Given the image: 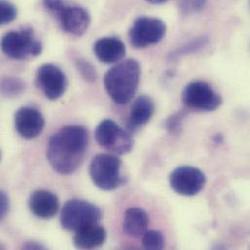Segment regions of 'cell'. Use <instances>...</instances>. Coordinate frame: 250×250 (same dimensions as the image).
<instances>
[{
    "instance_id": "cell-23",
    "label": "cell",
    "mask_w": 250,
    "mask_h": 250,
    "mask_svg": "<svg viewBox=\"0 0 250 250\" xmlns=\"http://www.w3.org/2000/svg\"><path fill=\"white\" fill-rule=\"evenodd\" d=\"M184 119V114L182 112H177L169 116L166 119L164 126L166 130H167L169 133H179L182 128V122Z\"/></svg>"
},
{
    "instance_id": "cell-14",
    "label": "cell",
    "mask_w": 250,
    "mask_h": 250,
    "mask_svg": "<svg viewBox=\"0 0 250 250\" xmlns=\"http://www.w3.org/2000/svg\"><path fill=\"white\" fill-rule=\"evenodd\" d=\"M97 58L104 63L112 64L121 62L125 58V44L117 37L100 38L94 45Z\"/></svg>"
},
{
    "instance_id": "cell-15",
    "label": "cell",
    "mask_w": 250,
    "mask_h": 250,
    "mask_svg": "<svg viewBox=\"0 0 250 250\" xmlns=\"http://www.w3.org/2000/svg\"><path fill=\"white\" fill-rule=\"evenodd\" d=\"M107 233L100 223L88 225L76 231L73 237L74 246L80 250H92L103 246Z\"/></svg>"
},
{
    "instance_id": "cell-21",
    "label": "cell",
    "mask_w": 250,
    "mask_h": 250,
    "mask_svg": "<svg viewBox=\"0 0 250 250\" xmlns=\"http://www.w3.org/2000/svg\"><path fill=\"white\" fill-rule=\"evenodd\" d=\"M208 0H179V10L182 15H192L202 11Z\"/></svg>"
},
{
    "instance_id": "cell-8",
    "label": "cell",
    "mask_w": 250,
    "mask_h": 250,
    "mask_svg": "<svg viewBox=\"0 0 250 250\" xmlns=\"http://www.w3.org/2000/svg\"><path fill=\"white\" fill-rule=\"evenodd\" d=\"M95 137L100 146L116 155L127 154L133 147L130 134L110 119H105L99 124Z\"/></svg>"
},
{
    "instance_id": "cell-4",
    "label": "cell",
    "mask_w": 250,
    "mask_h": 250,
    "mask_svg": "<svg viewBox=\"0 0 250 250\" xmlns=\"http://www.w3.org/2000/svg\"><path fill=\"white\" fill-rule=\"evenodd\" d=\"M122 161L116 155L99 154L90 165V175L94 184L101 190L113 191L125 183L121 174Z\"/></svg>"
},
{
    "instance_id": "cell-26",
    "label": "cell",
    "mask_w": 250,
    "mask_h": 250,
    "mask_svg": "<svg viewBox=\"0 0 250 250\" xmlns=\"http://www.w3.org/2000/svg\"><path fill=\"white\" fill-rule=\"evenodd\" d=\"M23 248L26 250H43V249H45L44 246H42L41 244H38L36 242H28L27 244L24 245Z\"/></svg>"
},
{
    "instance_id": "cell-17",
    "label": "cell",
    "mask_w": 250,
    "mask_h": 250,
    "mask_svg": "<svg viewBox=\"0 0 250 250\" xmlns=\"http://www.w3.org/2000/svg\"><path fill=\"white\" fill-rule=\"evenodd\" d=\"M149 226V216L140 208H130L125 212L123 219V231L130 238H140Z\"/></svg>"
},
{
    "instance_id": "cell-22",
    "label": "cell",
    "mask_w": 250,
    "mask_h": 250,
    "mask_svg": "<svg viewBox=\"0 0 250 250\" xmlns=\"http://www.w3.org/2000/svg\"><path fill=\"white\" fill-rule=\"evenodd\" d=\"M0 12H1V24L10 23L17 17L16 6L7 0H1Z\"/></svg>"
},
{
    "instance_id": "cell-27",
    "label": "cell",
    "mask_w": 250,
    "mask_h": 250,
    "mask_svg": "<svg viewBox=\"0 0 250 250\" xmlns=\"http://www.w3.org/2000/svg\"><path fill=\"white\" fill-rule=\"evenodd\" d=\"M145 1H147L149 3H152V4H163V3H165L168 0H145Z\"/></svg>"
},
{
    "instance_id": "cell-12",
    "label": "cell",
    "mask_w": 250,
    "mask_h": 250,
    "mask_svg": "<svg viewBox=\"0 0 250 250\" xmlns=\"http://www.w3.org/2000/svg\"><path fill=\"white\" fill-rule=\"evenodd\" d=\"M45 119L35 108L21 107L15 114V127L17 132L25 139L37 137L44 129Z\"/></svg>"
},
{
    "instance_id": "cell-13",
    "label": "cell",
    "mask_w": 250,
    "mask_h": 250,
    "mask_svg": "<svg viewBox=\"0 0 250 250\" xmlns=\"http://www.w3.org/2000/svg\"><path fill=\"white\" fill-rule=\"evenodd\" d=\"M28 206L30 211L40 219L53 218L60 208L58 197L47 190H37L29 198Z\"/></svg>"
},
{
    "instance_id": "cell-18",
    "label": "cell",
    "mask_w": 250,
    "mask_h": 250,
    "mask_svg": "<svg viewBox=\"0 0 250 250\" xmlns=\"http://www.w3.org/2000/svg\"><path fill=\"white\" fill-rule=\"evenodd\" d=\"M25 90V83L13 76L3 77L1 80V93L6 98H14L21 95Z\"/></svg>"
},
{
    "instance_id": "cell-2",
    "label": "cell",
    "mask_w": 250,
    "mask_h": 250,
    "mask_svg": "<svg viewBox=\"0 0 250 250\" xmlns=\"http://www.w3.org/2000/svg\"><path fill=\"white\" fill-rule=\"evenodd\" d=\"M139 80L140 65L137 61L128 59L110 68L104 82L109 97L118 104H125L134 97Z\"/></svg>"
},
{
    "instance_id": "cell-16",
    "label": "cell",
    "mask_w": 250,
    "mask_h": 250,
    "mask_svg": "<svg viewBox=\"0 0 250 250\" xmlns=\"http://www.w3.org/2000/svg\"><path fill=\"white\" fill-rule=\"evenodd\" d=\"M155 112V104L148 96L138 97L132 104L129 111L127 126L130 130H136L147 124Z\"/></svg>"
},
{
    "instance_id": "cell-7",
    "label": "cell",
    "mask_w": 250,
    "mask_h": 250,
    "mask_svg": "<svg viewBox=\"0 0 250 250\" xmlns=\"http://www.w3.org/2000/svg\"><path fill=\"white\" fill-rule=\"evenodd\" d=\"M182 102L192 110L211 112L220 107L222 99L207 82L193 81L184 88Z\"/></svg>"
},
{
    "instance_id": "cell-24",
    "label": "cell",
    "mask_w": 250,
    "mask_h": 250,
    "mask_svg": "<svg viewBox=\"0 0 250 250\" xmlns=\"http://www.w3.org/2000/svg\"><path fill=\"white\" fill-rule=\"evenodd\" d=\"M207 42H208V39L205 38V37L196 39V40L190 42L189 44H187V45L181 47L180 49L176 50V51L173 53V55H171V57L174 58V57H179V56H182V55H187V54L193 53V52H195V51H197V50H199V49L205 47L206 44H207Z\"/></svg>"
},
{
    "instance_id": "cell-3",
    "label": "cell",
    "mask_w": 250,
    "mask_h": 250,
    "mask_svg": "<svg viewBox=\"0 0 250 250\" xmlns=\"http://www.w3.org/2000/svg\"><path fill=\"white\" fill-rule=\"evenodd\" d=\"M46 10L56 17L62 29L74 36L85 34L91 24L89 12L81 6L65 0H44Z\"/></svg>"
},
{
    "instance_id": "cell-20",
    "label": "cell",
    "mask_w": 250,
    "mask_h": 250,
    "mask_svg": "<svg viewBox=\"0 0 250 250\" xmlns=\"http://www.w3.org/2000/svg\"><path fill=\"white\" fill-rule=\"evenodd\" d=\"M75 65L81 76L88 82L93 83L97 80L98 74L96 68L87 60L79 58L75 60Z\"/></svg>"
},
{
    "instance_id": "cell-1",
    "label": "cell",
    "mask_w": 250,
    "mask_h": 250,
    "mask_svg": "<svg viewBox=\"0 0 250 250\" xmlns=\"http://www.w3.org/2000/svg\"><path fill=\"white\" fill-rule=\"evenodd\" d=\"M88 146L89 132L84 126L66 125L50 137L47 158L56 172L71 174L82 164Z\"/></svg>"
},
{
    "instance_id": "cell-9",
    "label": "cell",
    "mask_w": 250,
    "mask_h": 250,
    "mask_svg": "<svg viewBox=\"0 0 250 250\" xmlns=\"http://www.w3.org/2000/svg\"><path fill=\"white\" fill-rule=\"evenodd\" d=\"M166 30V24L162 20L147 16L139 17L129 29L130 44L136 49L153 46L164 38Z\"/></svg>"
},
{
    "instance_id": "cell-11",
    "label": "cell",
    "mask_w": 250,
    "mask_h": 250,
    "mask_svg": "<svg viewBox=\"0 0 250 250\" xmlns=\"http://www.w3.org/2000/svg\"><path fill=\"white\" fill-rule=\"evenodd\" d=\"M35 81L37 88L51 101L62 98L68 86L64 72L60 67L51 63L43 64L38 68Z\"/></svg>"
},
{
    "instance_id": "cell-10",
    "label": "cell",
    "mask_w": 250,
    "mask_h": 250,
    "mask_svg": "<svg viewBox=\"0 0 250 250\" xmlns=\"http://www.w3.org/2000/svg\"><path fill=\"white\" fill-rule=\"evenodd\" d=\"M207 177L198 167L192 166H181L175 168L170 176L169 183L172 190L184 197L198 195L205 187Z\"/></svg>"
},
{
    "instance_id": "cell-25",
    "label": "cell",
    "mask_w": 250,
    "mask_h": 250,
    "mask_svg": "<svg viewBox=\"0 0 250 250\" xmlns=\"http://www.w3.org/2000/svg\"><path fill=\"white\" fill-rule=\"evenodd\" d=\"M9 208H10L9 198L6 193L1 192V194H0V216L2 219L7 215Z\"/></svg>"
},
{
    "instance_id": "cell-5",
    "label": "cell",
    "mask_w": 250,
    "mask_h": 250,
    "mask_svg": "<svg viewBox=\"0 0 250 250\" xmlns=\"http://www.w3.org/2000/svg\"><path fill=\"white\" fill-rule=\"evenodd\" d=\"M102 217V210L96 205L88 201L73 199L63 206L61 212V224L63 229L75 233L83 227L99 223Z\"/></svg>"
},
{
    "instance_id": "cell-6",
    "label": "cell",
    "mask_w": 250,
    "mask_h": 250,
    "mask_svg": "<svg viewBox=\"0 0 250 250\" xmlns=\"http://www.w3.org/2000/svg\"><path fill=\"white\" fill-rule=\"evenodd\" d=\"M1 48L6 56L14 60H27L42 52V44L29 27L6 33L1 41Z\"/></svg>"
},
{
    "instance_id": "cell-19",
    "label": "cell",
    "mask_w": 250,
    "mask_h": 250,
    "mask_svg": "<svg viewBox=\"0 0 250 250\" xmlns=\"http://www.w3.org/2000/svg\"><path fill=\"white\" fill-rule=\"evenodd\" d=\"M142 247L145 250H163L165 247V238L159 231H147L142 236Z\"/></svg>"
}]
</instances>
